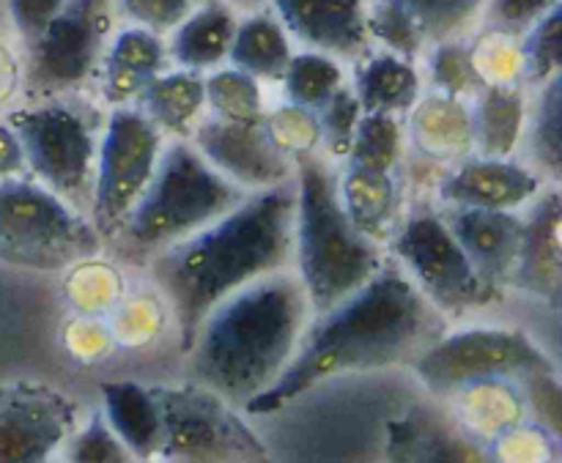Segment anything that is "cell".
<instances>
[{
	"mask_svg": "<svg viewBox=\"0 0 562 463\" xmlns=\"http://www.w3.org/2000/svg\"><path fill=\"white\" fill-rule=\"evenodd\" d=\"M549 181L527 162L492 157H467L437 179L434 195L442 208H492L519 212Z\"/></svg>",
	"mask_w": 562,
	"mask_h": 463,
	"instance_id": "15",
	"label": "cell"
},
{
	"mask_svg": "<svg viewBox=\"0 0 562 463\" xmlns=\"http://www.w3.org/2000/svg\"><path fill=\"white\" fill-rule=\"evenodd\" d=\"M263 129L269 140L278 146L280 154L296 162L307 154H322V132H318V118L313 110L300 108V104H280L272 113L263 115Z\"/></svg>",
	"mask_w": 562,
	"mask_h": 463,
	"instance_id": "39",
	"label": "cell"
},
{
	"mask_svg": "<svg viewBox=\"0 0 562 463\" xmlns=\"http://www.w3.org/2000/svg\"><path fill=\"white\" fill-rule=\"evenodd\" d=\"M423 387L434 395L459 393L499 379L554 373V362L519 329L475 327L439 335L412 360Z\"/></svg>",
	"mask_w": 562,
	"mask_h": 463,
	"instance_id": "9",
	"label": "cell"
},
{
	"mask_svg": "<svg viewBox=\"0 0 562 463\" xmlns=\"http://www.w3.org/2000/svg\"><path fill=\"white\" fill-rule=\"evenodd\" d=\"M236 25H239V11L231 9L225 0L195 5L165 38L168 64L198 75L217 69L228 60Z\"/></svg>",
	"mask_w": 562,
	"mask_h": 463,
	"instance_id": "23",
	"label": "cell"
},
{
	"mask_svg": "<svg viewBox=\"0 0 562 463\" xmlns=\"http://www.w3.org/2000/svg\"><path fill=\"white\" fill-rule=\"evenodd\" d=\"M91 219L27 176L0 179V261L27 272H64L99 256Z\"/></svg>",
	"mask_w": 562,
	"mask_h": 463,
	"instance_id": "7",
	"label": "cell"
},
{
	"mask_svg": "<svg viewBox=\"0 0 562 463\" xmlns=\"http://www.w3.org/2000/svg\"><path fill=\"white\" fill-rule=\"evenodd\" d=\"M423 60H426V80L423 82H428V91L470 102L483 88L475 69H472L470 38H448V42L428 44Z\"/></svg>",
	"mask_w": 562,
	"mask_h": 463,
	"instance_id": "35",
	"label": "cell"
},
{
	"mask_svg": "<svg viewBox=\"0 0 562 463\" xmlns=\"http://www.w3.org/2000/svg\"><path fill=\"white\" fill-rule=\"evenodd\" d=\"M338 192L355 228L376 245H387L404 217L398 176L344 165L338 168Z\"/></svg>",
	"mask_w": 562,
	"mask_h": 463,
	"instance_id": "24",
	"label": "cell"
},
{
	"mask_svg": "<svg viewBox=\"0 0 562 463\" xmlns=\"http://www.w3.org/2000/svg\"><path fill=\"white\" fill-rule=\"evenodd\" d=\"M121 289L124 283H121L119 269L108 261H99V256L75 263L66 274V296L86 316H97V313L113 307L119 302Z\"/></svg>",
	"mask_w": 562,
	"mask_h": 463,
	"instance_id": "38",
	"label": "cell"
},
{
	"mask_svg": "<svg viewBox=\"0 0 562 463\" xmlns=\"http://www.w3.org/2000/svg\"><path fill=\"white\" fill-rule=\"evenodd\" d=\"M406 148L417 162L431 168H453L472 157V118L467 99L423 91L404 118Z\"/></svg>",
	"mask_w": 562,
	"mask_h": 463,
	"instance_id": "20",
	"label": "cell"
},
{
	"mask_svg": "<svg viewBox=\"0 0 562 463\" xmlns=\"http://www.w3.org/2000/svg\"><path fill=\"white\" fill-rule=\"evenodd\" d=\"M203 93H206L209 115L239 124H261L263 110L261 82L234 66H217L203 75Z\"/></svg>",
	"mask_w": 562,
	"mask_h": 463,
	"instance_id": "32",
	"label": "cell"
},
{
	"mask_svg": "<svg viewBox=\"0 0 562 463\" xmlns=\"http://www.w3.org/2000/svg\"><path fill=\"white\" fill-rule=\"evenodd\" d=\"M162 420L159 453L170 463H269L261 442L209 389H154Z\"/></svg>",
	"mask_w": 562,
	"mask_h": 463,
	"instance_id": "12",
	"label": "cell"
},
{
	"mask_svg": "<svg viewBox=\"0 0 562 463\" xmlns=\"http://www.w3.org/2000/svg\"><path fill=\"white\" fill-rule=\"evenodd\" d=\"M311 316L291 269L234 291L209 310L187 346L192 376L225 404H250L285 371Z\"/></svg>",
	"mask_w": 562,
	"mask_h": 463,
	"instance_id": "3",
	"label": "cell"
},
{
	"mask_svg": "<svg viewBox=\"0 0 562 463\" xmlns=\"http://www.w3.org/2000/svg\"><path fill=\"white\" fill-rule=\"evenodd\" d=\"M187 3H190L192 9H195V5H203V3H209V0H187Z\"/></svg>",
	"mask_w": 562,
	"mask_h": 463,
	"instance_id": "49",
	"label": "cell"
},
{
	"mask_svg": "<svg viewBox=\"0 0 562 463\" xmlns=\"http://www.w3.org/2000/svg\"><path fill=\"white\" fill-rule=\"evenodd\" d=\"M77 406L33 384L0 387V463H49L75 431Z\"/></svg>",
	"mask_w": 562,
	"mask_h": 463,
	"instance_id": "14",
	"label": "cell"
},
{
	"mask_svg": "<svg viewBox=\"0 0 562 463\" xmlns=\"http://www.w3.org/2000/svg\"><path fill=\"white\" fill-rule=\"evenodd\" d=\"M135 108L170 140H187L206 113L203 75L187 69H165L143 88Z\"/></svg>",
	"mask_w": 562,
	"mask_h": 463,
	"instance_id": "26",
	"label": "cell"
},
{
	"mask_svg": "<svg viewBox=\"0 0 562 463\" xmlns=\"http://www.w3.org/2000/svg\"><path fill=\"white\" fill-rule=\"evenodd\" d=\"M294 258V179L250 192L206 228L165 247L146 261L168 302L181 351L214 305L234 291L291 267Z\"/></svg>",
	"mask_w": 562,
	"mask_h": 463,
	"instance_id": "2",
	"label": "cell"
},
{
	"mask_svg": "<svg viewBox=\"0 0 562 463\" xmlns=\"http://www.w3.org/2000/svg\"><path fill=\"white\" fill-rule=\"evenodd\" d=\"M168 69V44L159 33L146 27H121L110 36L99 64V97L108 108L135 104L143 88Z\"/></svg>",
	"mask_w": 562,
	"mask_h": 463,
	"instance_id": "21",
	"label": "cell"
},
{
	"mask_svg": "<svg viewBox=\"0 0 562 463\" xmlns=\"http://www.w3.org/2000/svg\"><path fill=\"white\" fill-rule=\"evenodd\" d=\"M387 463H499L470 431L428 406L387 422Z\"/></svg>",
	"mask_w": 562,
	"mask_h": 463,
	"instance_id": "18",
	"label": "cell"
},
{
	"mask_svg": "<svg viewBox=\"0 0 562 463\" xmlns=\"http://www.w3.org/2000/svg\"><path fill=\"white\" fill-rule=\"evenodd\" d=\"M366 20L371 44L406 60H420L428 49L426 36L401 5L390 0H366Z\"/></svg>",
	"mask_w": 562,
	"mask_h": 463,
	"instance_id": "37",
	"label": "cell"
},
{
	"mask_svg": "<svg viewBox=\"0 0 562 463\" xmlns=\"http://www.w3.org/2000/svg\"><path fill=\"white\" fill-rule=\"evenodd\" d=\"M20 82H22L20 64H16V58L11 55V49L0 44V104H5L11 97H14Z\"/></svg>",
	"mask_w": 562,
	"mask_h": 463,
	"instance_id": "47",
	"label": "cell"
},
{
	"mask_svg": "<svg viewBox=\"0 0 562 463\" xmlns=\"http://www.w3.org/2000/svg\"><path fill=\"white\" fill-rule=\"evenodd\" d=\"M121 14L130 20V25L146 27V31L168 36L181 20L192 11L187 0H115Z\"/></svg>",
	"mask_w": 562,
	"mask_h": 463,
	"instance_id": "43",
	"label": "cell"
},
{
	"mask_svg": "<svg viewBox=\"0 0 562 463\" xmlns=\"http://www.w3.org/2000/svg\"><path fill=\"white\" fill-rule=\"evenodd\" d=\"M384 247L387 258L398 263L401 272L445 318H461L503 296L477 278L442 212L431 203H415Z\"/></svg>",
	"mask_w": 562,
	"mask_h": 463,
	"instance_id": "8",
	"label": "cell"
},
{
	"mask_svg": "<svg viewBox=\"0 0 562 463\" xmlns=\"http://www.w3.org/2000/svg\"><path fill=\"white\" fill-rule=\"evenodd\" d=\"M225 3H228L234 11H239V14H250V11L263 9L267 0H225Z\"/></svg>",
	"mask_w": 562,
	"mask_h": 463,
	"instance_id": "48",
	"label": "cell"
},
{
	"mask_svg": "<svg viewBox=\"0 0 562 463\" xmlns=\"http://www.w3.org/2000/svg\"><path fill=\"white\" fill-rule=\"evenodd\" d=\"M558 3L560 0H486L481 27H494V31L521 36Z\"/></svg>",
	"mask_w": 562,
	"mask_h": 463,
	"instance_id": "42",
	"label": "cell"
},
{
	"mask_svg": "<svg viewBox=\"0 0 562 463\" xmlns=\"http://www.w3.org/2000/svg\"><path fill=\"white\" fill-rule=\"evenodd\" d=\"M415 20L428 44L470 38L481 27L486 0H390Z\"/></svg>",
	"mask_w": 562,
	"mask_h": 463,
	"instance_id": "33",
	"label": "cell"
},
{
	"mask_svg": "<svg viewBox=\"0 0 562 463\" xmlns=\"http://www.w3.org/2000/svg\"><path fill=\"white\" fill-rule=\"evenodd\" d=\"M247 195L250 192L220 176L190 140H168L146 192L104 247L119 261L146 267L148 258L206 228Z\"/></svg>",
	"mask_w": 562,
	"mask_h": 463,
	"instance_id": "5",
	"label": "cell"
},
{
	"mask_svg": "<svg viewBox=\"0 0 562 463\" xmlns=\"http://www.w3.org/2000/svg\"><path fill=\"white\" fill-rule=\"evenodd\" d=\"M5 3H9V14L14 20L16 33H20L27 47V44L42 36V31L58 14L64 0H5Z\"/></svg>",
	"mask_w": 562,
	"mask_h": 463,
	"instance_id": "45",
	"label": "cell"
},
{
	"mask_svg": "<svg viewBox=\"0 0 562 463\" xmlns=\"http://www.w3.org/2000/svg\"><path fill=\"white\" fill-rule=\"evenodd\" d=\"M165 135L135 108H110L99 135L88 219L104 241L121 228L151 181Z\"/></svg>",
	"mask_w": 562,
	"mask_h": 463,
	"instance_id": "10",
	"label": "cell"
},
{
	"mask_svg": "<svg viewBox=\"0 0 562 463\" xmlns=\"http://www.w3.org/2000/svg\"><path fill=\"white\" fill-rule=\"evenodd\" d=\"M530 93L519 86H486L470 99L472 154L510 159L521 148Z\"/></svg>",
	"mask_w": 562,
	"mask_h": 463,
	"instance_id": "25",
	"label": "cell"
},
{
	"mask_svg": "<svg viewBox=\"0 0 562 463\" xmlns=\"http://www.w3.org/2000/svg\"><path fill=\"white\" fill-rule=\"evenodd\" d=\"M560 27H562V3L541 16L527 33H521V88L527 93L538 91L549 80L560 77L562 49H560Z\"/></svg>",
	"mask_w": 562,
	"mask_h": 463,
	"instance_id": "36",
	"label": "cell"
},
{
	"mask_svg": "<svg viewBox=\"0 0 562 463\" xmlns=\"http://www.w3.org/2000/svg\"><path fill=\"white\" fill-rule=\"evenodd\" d=\"M3 121L20 140L27 173L88 217L102 110L66 93L33 99Z\"/></svg>",
	"mask_w": 562,
	"mask_h": 463,
	"instance_id": "6",
	"label": "cell"
},
{
	"mask_svg": "<svg viewBox=\"0 0 562 463\" xmlns=\"http://www.w3.org/2000/svg\"><path fill=\"white\" fill-rule=\"evenodd\" d=\"M25 173V154H22L20 140H16L14 129L0 121V179H14V176Z\"/></svg>",
	"mask_w": 562,
	"mask_h": 463,
	"instance_id": "46",
	"label": "cell"
},
{
	"mask_svg": "<svg viewBox=\"0 0 562 463\" xmlns=\"http://www.w3.org/2000/svg\"><path fill=\"white\" fill-rule=\"evenodd\" d=\"M318 132H322V154L333 162H340L349 154L351 140H355L357 124L362 118V108L357 102L355 91L346 82L344 88L333 93L322 108L316 110Z\"/></svg>",
	"mask_w": 562,
	"mask_h": 463,
	"instance_id": "40",
	"label": "cell"
},
{
	"mask_svg": "<svg viewBox=\"0 0 562 463\" xmlns=\"http://www.w3.org/2000/svg\"><path fill=\"white\" fill-rule=\"evenodd\" d=\"M198 154L245 192H261L294 179V162L278 151L261 124L203 115L187 137Z\"/></svg>",
	"mask_w": 562,
	"mask_h": 463,
	"instance_id": "13",
	"label": "cell"
},
{
	"mask_svg": "<svg viewBox=\"0 0 562 463\" xmlns=\"http://www.w3.org/2000/svg\"><path fill=\"white\" fill-rule=\"evenodd\" d=\"M115 0H64L42 36L27 44L22 86L31 99L77 93L102 64Z\"/></svg>",
	"mask_w": 562,
	"mask_h": 463,
	"instance_id": "11",
	"label": "cell"
},
{
	"mask_svg": "<svg viewBox=\"0 0 562 463\" xmlns=\"http://www.w3.org/2000/svg\"><path fill=\"white\" fill-rule=\"evenodd\" d=\"M470 58L481 86H519L521 88V36L477 27L470 36Z\"/></svg>",
	"mask_w": 562,
	"mask_h": 463,
	"instance_id": "34",
	"label": "cell"
},
{
	"mask_svg": "<svg viewBox=\"0 0 562 463\" xmlns=\"http://www.w3.org/2000/svg\"><path fill=\"white\" fill-rule=\"evenodd\" d=\"M291 55H294V42L283 31L278 16L269 11V5L239 16L228 49V64L234 69L256 77L258 82H280Z\"/></svg>",
	"mask_w": 562,
	"mask_h": 463,
	"instance_id": "27",
	"label": "cell"
},
{
	"mask_svg": "<svg viewBox=\"0 0 562 463\" xmlns=\"http://www.w3.org/2000/svg\"><path fill=\"white\" fill-rule=\"evenodd\" d=\"M66 463H135V455L110 431L102 415H93L86 426L66 439Z\"/></svg>",
	"mask_w": 562,
	"mask_h": 463,
	"instance_id": "41",
	"label": "cell"
},
{
	"mask_svg": "<svg viewBox=\"0 0 562 463\" xmlns=\"http://www.w3.org/2000/svg\"><path fill=\"white\" fill-rule=\"evenodd\" d=\"M521 146L527 148V165L549 184H558L562 173V75L532 91Z\"/></svg>",
	"mask_w": 562,
	"mask_h": 463,
	"instance_id": "29",
	"label": "cell"
},
{
	"mask_svg": "<svg viewBox=\"0 0 562 463\" xmlns=\"http://www.w3.org/2000/svg\"><path fill=\"white\" fill-rule=\"evenodd\" d=\"M450 234L477 278L492 291L503 294L514 274L521 245V214L492 212V208H439Z\"/></svg>",
	"mask_w": 562,
	"mask_h": 463,
	"instance_id": "19",
	"label": "cell"
},
{
	"mask_svg": "<svg viewBox=\"0 0 562 463\" xmlns=\"http://www.w3.org/2000/svg\"><path fill=\"white\" fill-rule=\"evenodd\" d=\"M525 208L527 214L521 217L519 258H516L508 289L558 307L562 285V203L558 184L543 187Z\"/></svg>",
	"mask_w": 562,
	"mask_h": 463,
	"instance_id": "17",
	"label": "cell"
},
{
	"mask_svg": "<svg viewBox=\"0 0 562 463\" xmlns=\"http://www.w3.org/2000/svg\"><path fill=\"white\" fill-rule=\"evenodd\" d=\"M346 82L349 80H346V69L340 60L313 53V49H300V53L291 55L280 86H283L285 102L300 104V108L316 113Z\"/></svg>",
	"mask_w": 562,
	"mask_h": 463,
	"instance_id": "31",
	"label": "cell"
},
{
	"mask_svg": "<svg viewBox=\"0 0 562 463\" xmlns=\"http://www.w3.org/2000/svg\"><path fill=\"white\" fill-rule=\"evenodd\" d=\"M406 135L404 118L379 113H362L357 124L355 140H351L349 154L344 165L351 168L373 170V173H395L404 162Z\"/></svg>",
	"mask_w": 562,
	"mask_h": 463,
	"instance_id": "30",
	"label": "cell"
},
{
	"mask_svg": "<svg viewBox=\"0 0 562 463\" xmlns=\"http://www.w3.org/2000/svg\"><path fill=\"white\" fill-rule=\"evenodd\" d=\"M445 316L415 289L393 258L362 289L307 321L294 357L272 387L245 404L247 415H274L316 384L415 360L442 335Z\"/></svg>",
	"mask_w": 562,
	"mask_h": 463,
	"instance_id": "1",
	"label": "cell"
},
{
	"mask_svg": "<svg viewBox=\"0 0 562 463\" xmlns=\"http://www.w3.org/2000/svg\"><path fill=\"white\" fill-rule=\"evenodd\" d=\"M267 5L302 49L355 64L373 47L366 0H267Z\"/></svg>",
	"mask_w": 562,
	"mask_h": 463,
	"instance_id": "16",
	"label": "cell"
},
{
	"mask_svg": "<svg viewBox=\"0 0 562 463\" xmlns=\"http://www.w3.org/2000/svg\"><path fill=\"white\" fill-rule=\"evenodd\" d=\"M527 393H530L532 411L538 415L541 426L547 428L552 437L560 433V384L558 371L554 373H532L525 379Z\"/></svg>",
	"mask_w": 562,
	"mask_h": 463,
	"instance_id": "44",
	"label": "cell"
},
{
	"mask_svg": "<svg viewBox=\"0 0 562 463\" xmlns=\"http://www.w3.org/2000/svg\"><path fill=\"white\" fill-rule=\"evenodd\" d=\"M387 261L382 245L355 228L338 192V165L324 154L294 162V258L313 313L355 294Z\"/></svg>",
	"mask_w": 562,
	"mask_h": 463,
	"instance_id": "4",
	"label": "cell"
},
{
	"mask_svg": "<svg viewBox=\"0 0 562 463\" xmlns=\"http://www.w3.org/2000/svg\"><path fill=\"white\" fill-rule=\"evenodd\" d=\"M349 86L362 113L395 115V118H406V113L426 91L423 71L417 69L415 60L379 47H371L351 64Z\"/></svg>",
	"mask_w": 562,
	"mask_h": 463,
	"instance_id": "22",
	"label": "cell"
},
{
	"mask_svg": "<svg viewBox=\"0 0 562 463\" xmlns=\"http://www.w3.org/2000/svg\"><path fill=\"white\" fill-rule=\"evenodd\" d=\"M104 422L135 459H154L162 442V420L151 389L132 382L102 384Z\"/></svg>",
	"mask_w": 562,
	"mask_h": 463,
	"instance_id": "28",
	"label": "cell"
}]
</instances>
